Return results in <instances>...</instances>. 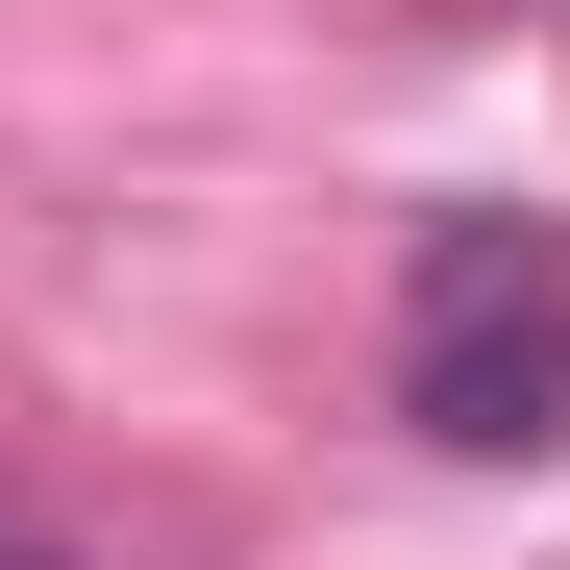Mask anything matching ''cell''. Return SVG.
Wrapping results in <instances>:
<instances>
[{
    "instance_id": "7a4b0ae2",
    "label": "cell",
    "mask_w": 570,
    "mask_h": 570,
    "mask_svg": "<svg viewBox=\"0 0 570 570\" xmlns=\"http://www.w3.org/2000/svg\"><path fill=\"white\" fill-rule=\"evenodd\" d=\"M0 570H75V546H50V521H0Z\"/></svg>"
},
{
    "instance_id": "6da1fadb",
    "label": "cell",
    "mask_w": 570,
    "mask_h": 570,
    "mask_svg": "<svg viewBox=\"0 0 570 570\" xmlns=\"http://www.w3.org/2000/svg\"><path fill=\"white\" fill-rule=\"evenodd\" d=\"M397 422L422 446H546L570 422V224H422L397 248Z\"/></svg>"
}]
</instances>
